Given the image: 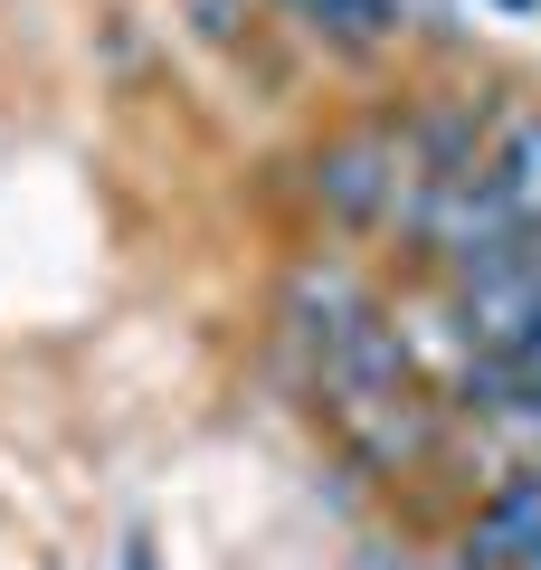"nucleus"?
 Here are the masks:
<instances>
[{
	"mask_svg": "<svg viewBox=\"0 0 541 570\" xmlns=\"http://www.w3.org/2000/svg\"><path fill=\"white\" fill-rule=\"evenodd\" d=\"M304 190L333 228H390V209H400V124L361 115L342 134H323L314 163H304Z\"/></svg>",
	"mask_w": 541,
	"mask_h": 570,
	"instance_id": "f257e3e1",
	"label": "nucleus"
},
{
	"mask_svg": "<svg viewBox=\"0 0 541 570\" xmlns=\"http://www.w3.org/2000/svg\"><path fill=\"white\" fill-rule=\"evenodd\" d=\"M475 181L522 238H541V105H513V115L484 124V153H475Z\"/></svg>",
	"mask_w": 541,
	"mask_h": 570,
	"instance_id": "f03ea898",
	"label": "nucleus"
},
{
	"mask_svg": "<svg viewBox=\"0 0 541 570\" xmlns=\"http://www.w3.org/2000/svg\"><path fill=\"white\" fill-rule=\"evenodd\" d=\"M266 10L295 20L314 48H333V58H352V67L390 58V48L409 39V0H266Z\"/></svg>",
	"mask_w": 541,
	"mask_h": 570,
	"instance_id": "7ed1b4c3",
	"label": "nucleus"
},
{
	"mask_svg": "<svg viewBox=\"0 0 541 570\" xmlns=\"http://www.w3.org/2000/svg\"><path fill=\"white\" fill-rule=\"evenodd\" d=\"M541 551V475H513L503 494H484V513L465 523V561L475 570H513Z\"/></svg>",
	"mask_w": 541,
	"mask_h": 570,
	"instance_id": "20e7f679",
	"label": "nucleus"
},
{
	"mask_svg": "<svg viewBox=\"0 0 541 570\" xmlns=\"http://www.w3.org/2000/svg\"><path fill=\"white\" fill-rule=\"evenodd\" d=\"M257 20H266V0H190V29H200L209 48H238Z\"/></svg>",
	"mask_w": 541,
	"mask_h": 570,
	"instance_id": "39448f33",
	"label": "nucleus"
},
{
	"mask_svg": "<svg viewBox=\"0 0 541 570\" xmlns=\"http://www.w3.org/2000/svg\"><path fill=\"white\" fill-rule=\"evenodd\" d=\"M124 570H161V551H153V532H124Z\"/></svg>",
	"mask_w": 541,
	"mask_h": 570,
	"instance_id": "423d86ee",
	"label": "nucleus"
},
{
	"mask_svg": "<svg viewBox=\"0 0 541 570\" xmlns=\"http://www.w3.org/2000/svg\"><path fill=\"white\" fill-rule=\"evenodd\" d=\"M503 10H541V0H503Z\"/></svg>",
	"mask_w": 541,
	"mask_h": 570,
	"instance_id": "0eeeda50",
	"label": "nucleus"
}]
</instances>
